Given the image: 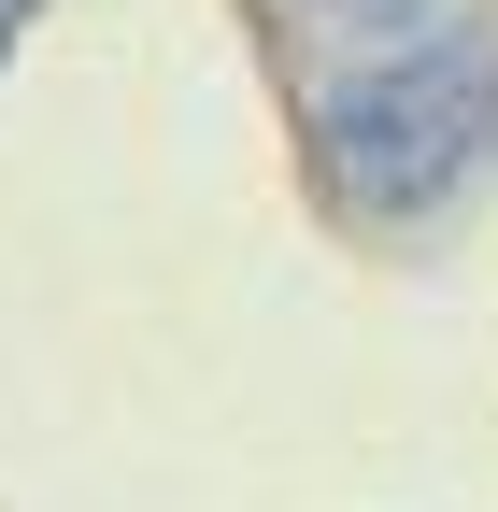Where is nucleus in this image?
<instances>
[{"mask_svg":"<svg viewBox=\"0 0 498 512\" xmlns=\"http://www.w3.org/2000/svg\"><path fill=\"white\" fill-rule=\"evenodd\" d=\"M314 143H328V185L356 214H427L484 143V57L470 43H399L385 72H356L314 114Z\"/></svg>","mask_w":498,"mask_h":512,"instance_id":"1","label":"nucleus"}]
</instances>
